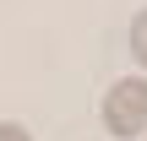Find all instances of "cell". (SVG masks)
<instances>
[{
    "label": "cell",
    "mask_w": 147,
    "mask_h": 141,
    "mask_svg": "<svg viewBox=\"0 0 147 141\" xmlns=\"http://www.w3.org/2000/svg\"><path fill=\"white\" fill-rule=\"evenodd\" d=\"M98 120L115 141H142L147 136V82L142 76H125V82H109L104 103H98Z\"/></svg>",
    "instance_id": "cell-1"
},
{
    "label": "cell",
    "mask_w": 147,
    "mask_h": 141,
    "mask_svg": "<svg viewBox=\"0 0 147 141\" xmlns=\"http://www.w3.org/2000/svg\"><path fill=\"white\" fill-rule=\"evenodd\" d=\"M125 43H131V60L147 71V5L131 16V27H125Z\"/></svg>",
    "instance_id": "cell-2"
},
{
    "label": "cell",
    "mask_w": 147,
    "mask_h": 141,
    "mask_svg": "<svg viewBox=\"0 0 147 141\" xmlns=\"http://www.w3.org/2000/svg\"><path fill=\"white\" fill-rule=\"evenodd\" d=\"M0 141H33V130L16 125V120H0Z\"/></svg>",
    "instance_id": "cell-3"
},
{
    "label": "cell",
    "mask_w": 147,
    "mask_h": 141,
    "mask_svg": "<svg viewBox=\"0 0 147 141\" xmlns=\"http://www.w3.org/2000/svg\"><path fill=\"white\" fill-rule=\"evenodd\" d=\"M142 141H147V136H142Z\"/></svg>",
    "instance_id": "cell-4"
}]
</instances>
